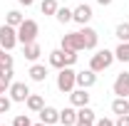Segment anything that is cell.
I'll return each mask as SVG.
<instances>
[{
  "mask_svg": "<svg viewBox=\"0 0 129 126\" xmlns=\"http://www.w3.org/2000/svg\"><path fill=\"white\" fill-rule=\"evenodd\" d=\"M112 62H114V52H112V49H107V47H104V49H97L94 54H92V59H89V69L99 74V72L109 69Z\"/></svg>",
  "mask_w": 129,
  "mask_h": 126,
  "instance_id": "1",
  "label": "cell"
},
{
  "mask_svg": "<svg viewBox=\"0 0 129 126\" xmlns=\"http://www.w3.org/2000/svg\"><path fill=\"white\" fill-rule=\"evenodd\" d=\"M75 87H77V72L72 67H62L60 74H57V89L62 94H70Z\"/></svg>",
  "mask_w": 129,
  "mask_h": 126,
  "instance_id": "2",
  "label": "cell"
},
{
  "mask_svg": "<svg viewBox=\"0 0 129 126\" xmlns=\"http://www.w3.org/2000/svg\"><path fill=\"white\" fill-rule=\"evenodd\" d=\"M37 32H40V25H37L35 20H22V25L17 27V42H20V45L35 42V40H37Z\"/></svg>",
  "mask_w": 129,
  "mask_h": 126,
  "instance_id": "3",
  "label": "cell"
},
{
  "mask_svg": "<svg viewBox=\"0 0 129 126\" xmlns=\"http://www.w3.org/2000/svg\"><path fill=\"white\" fill-rule=\"evenodd\" d=\"M15 45H20V42H17V27H10V25H0V47L10 52V49L15 47Z\"/></svg>",
  "mask_w": 129,
  "mask_h": 126,
  "instance_id": "4",
  "label": "cell"
},
{
  "mask_svg": "<svg viewBox=\"0 0 129 126\" xmlns=\"http://www.w3.org/2000/svg\"><path fill=\"white\" fill-rule=\"evenodd\" d=\"M8 92H10V99H13V101L25 104V99L30 96V87H27L25 82H13V84L8 87Z\"/></svg>",
  "mask_w": 129,
  "mask_h": 126,
  "instance_id": "5",
  "label": "cell"
},
{
  "mask_svg": "<svg viewBox=\"0 0 129 126\" xmlns=\"http://www.w3.org/2000/svg\"><path fill=\"white\" fill-rule=\"evenodd\" d=\"M60 47H62V49H72V52H82V49H84V45H82L80 30H77V32H67V35H62Z\"/></svg>",
  "mask_w": 129,
  "mask_h": 126,
  "instance_id": "6",
  "label": "cell"
},
{
  "mask_svg": "<svg viewBox=\"0 0 129 126\" xmlns=\"http://www.w3.org/2000/svg\"><path fill=\"white\" fill-rule=\"evenodd\" d=\"M94 121H97V114H94V109L89 104L77 109V121H75V126H94Z\"/></svg>",
  "mask_w": 129,
  "mask_h": 126,
  "instance_id": "7",
  "label": "cell"
},
{
  "mask_svg": "<svg viewBox=\"0 0 129 126\" xmlns=\"http://www.w3.org/2000/svg\"><path fill=\"white\" fill-rule=\"evenodd\" d=\"M80 37H82V45H84V49H94V47H97V42H99V35H97V30L87 27V25H82Z\"/></svg>",
  "mask_w": 129,
  "mask_h": 126,
  "instance_id": "8",
  "label": "cell"
},
{
  "mask_svg": "<svg viewBox=\"0 0 129 126\" xmlns=\"http://www.w3.org/2000/svg\"><path fill=\"white\" fill-rule=\"evenodd\" d=\"M112 92L117 96H129V72H122V74H117L112 84Z\"/></svg>",
  "mask_w": 129,
  "mask_h": 126,
  "instance_id": "9",
  "label": "cell"
},
{
  "mask_svg": "<svg viewBox=\"0 0 129 126\" xmlns=\"http://www.w3.org/2000/svg\"><path fill=\"white\" fill-rule=\"evenodd\" d=\"M70 104H72L75 109H80V106H87V104H89V94H87V89H80V87H75V89L70 92Z\"/></svg>",
  "mask_w": 129,
  "mask_h": 126,
  "instance_id": "10",
  "label": "cell"
},
{
  "mask_svg": "<svg viewBox=\"0 0 129 126\" xmlns=\"http://www.w3.org/2000/svg\"><path fill=\"white\" fill-rule=\"evenodd\" d=\"M72 20H75L77 25H87V22L92 20V8H89V5H84V3L77 5V8L72 10Z\"/></svg>",
  "mask_w": 129,
  "mask_h": 126,
  "instance_id": "11",
  "label": "cell"
},
{
  "mask_svg": "<svg viewBox=\"0 0 129 126\" xmlns=\"http://www.w3.org/2000/svg\"><path fill=\"white\" fill-rule=\"evenodd\" d=\"M40 121L42 124H47V126H55V124H60V111L55 109V106H42V111H40Z\"/></svg>",
  "mask_w": 129,
  "mask_h": 126,
  "instance_id": "12",
  "label": "cell"
},
{
  "mask_svg": "<svg viewBox=\"0 0 129 126\" xmlns=\"http://www.w3.org/2000/svg\"><path fill=\"white\" fill-rule=\"evenodd\" d=\"M97 84V72L92 69H84V72H77V87L80 89H89Z\"/></svg>",
  "mask_w": 129,
  "mask_h": 126,
  "instance_id": "13",
  "label": "cell"
},
{
  "mask_svg": "<svg viewBox=\"0 0 129 126\" xmlns=\"http://www.w3.org/2000/svg\"><path fill=\"white\" fill-rule=\"evenodd\" d=\"M22 54H25V59L37 62V59H40V54H42V47L37 45V40H35V42H27V45H22Z\"/></svg>",
  "mask_w": 129,
  "mask_h": 126,
  "instance_id": "14",
  "label": "cell"
},
{
  "mask_svg": "<svg viewBox=\"0 0 129 126\" xmlns=\"http://www.w3.org/2000/svg\"><path fill=\"white\" fill-rule=\"evenodd\" d=\"M75 121H77V109L75 106H64L60 111V124L62 126H75Z\"/></svg>",
  "mask_w": 129,
  "mask_h": 126,
  "instance_id": "15",
  "label": "cell"
},
{
  "mask_svg": "<svg viewBox=\"0 0 129 126\" xmlns=\"http://www.w3.org/2000/svg\"><path fill=\"white\" fill-rule=\"evenodd\" d=\"M27 74H30V79L32 82H45V79H47V67H45V64H32L30 69H27Z\"/></svg>",
  "mask_w": 129,
  "mask_h": 126,
  "instance_id": "16",
  "label": "cell"
},
{
  "mask_svg": "<svg viewBox=\"0 0 129 126\" xmlns=\"http://www.w3.org/2000/svg\"><path fill=\"white\" fill-rule=\"evenodd\" d=\"M112 111L117 114V116L129 114V99H127V96H117V99L112 101Z\"/></svg>",
  "mask_w": 129,
  "mask_h": 126,
  "instance_id": "17",
  "label": "cell"
},
{
  "mask_svg": "<svg viewBox=\"0 0 129 126\" xmlns=\"http://www.w3.org/2000/svg\"><path fill=\"white\" fill-rule=\"evenodd\" d=\"M50 67H55V69H62V67H67L64 64V49H52L50 52Z\"/></svg>",
  "mask_w": 129,
  "mask_h": 126,
  "instance_id": "18",
  "label": "cell"
},
{
  "mask_svg": "<svg viewBox=\"0 0 129 126\" xmlns=\"http://www.w3.org/2000/svg\"><path fill=\"white\" fill-rule=\"evenodd\" d=\"M25 104H27V109H30V111L40 114V111H42V106H45V99H42L40 94H30L27 99H25Z\"/></svg>",
  "mask_w": 129,
  "mask_h": 126,
  "instance_id": "19",
  "label": "cell"
},
{
  "mask_svg": "<svg viewBox=\"0 0 129 126\" xmlns=\"http://www.w3.org/2000/svg\"><path fill=\"white\" fill-rule=\"evenodd\" d=\"M22 20H25V17H22L20 10H10L8 17H5V25H10V27H20V25H22Z\"/></svg>",
  "mask_w": 129,
  "mask_h": 126,
  "instance_id": "20",
  "label": "cell"
},
{
  "mask_svg": "<svg viewBox=\"0 0 129 126\" xmlns=\"http://www.w3.org/2000/svg\"><path fill=\"white\" fill-rule=\"evenodd\" d=\"M114 59H119V62H129V42H119V47L114 49Z\"/></svg>",
  "mask_w": 129,
  "mask_h": 126,
  "instance_id": "21",
  "label": "cell"
},
{
  "mask_svg": "<svg viewBox=\"0 0 129 126\" xmlns=\"http://www.w3.org/2000/svg\"><path fill=\"white\" fill-rule=\"evenodd\" d=\"M114 35H117L119 42H129V22H119L117 30H114Z\"/></svg>",
  "mask_w": 129,
  "mask_h": 126,
  "instance_id": "22",
  "label": "cell"
},
{
  "mask_svg": "<svg viewBox=\"0 0 129 126\" xmlns=\"http://www.w3.org/2000/svg\"><path fill=\"white\" fill-rule=\"evenodd\" d=\"M57 8H60V5H57V0H42V3H40L42 15H55V13H57Z\"/></svg>",
  "mask_w": 129,
  "mask_h": 126,
  "instance_id": "23",
  "label": "cell"
},
{
  "mask_svg": "<svg viewBox=\"0 0 129 126\" xmlns=\"http://www.w3.org/2000/svg\"><path fill=\"white\" fill-rule=\"evenodd\" d=\"M0 82L5 84V87H10L15 79H13V67H0Z\"/></svg>",
  "mask_w": 129,
  "mask_h": 126,
  "instance_id": "24",
  "label": "cell"
},
{
  "mask_svg": "<svg viewBox=\"0 0 129 126\" xmlns=\"http://www.w3.org/2000/svg\"><path fill=\"white\" fill-rule=\"evenodd\" d=\"M55 17H57V22H70L72 20V10L70 8H57V13H55Z\"/></svg>",
  "mask_w": 129,
  "mask_h": 126,
  "instance_id": "25",
  "label": "cell"
},
{
  "mask_svg": "<svg viewBox=\"0 0 129 126\" xmlns=\"http://www.w3.org/2000/svg\"><path fill=\"white\" fill-rule=\"evenodd\" d=\"M15 59H13V54H8V49L0 47V67H13Z\"/></svg>",
  "mask_w": 129,
  "mask_h": 126,
  "instance_id": "26",
  "label": "cell"
},
{
  "mask_svg": "<svg viewBox=\"0 0 129 126\" xmlns=\"http://www.w3.org/2000/svg\"><path fill=\"white\" fill-rule=\"evenodd\" d=\"M13 126H32V121H30L27 114H17L15 119H13Z\"/></svg>",
  "mask_w": 129,
  "mask_h": 126,
  "instance_id": "27",
  "label": "cell"
},
{
  "mask_svg": "<svg viewBox=\"0 0 129 126\" xmlns=\"http://www.w3.org/2000/svg\"><path fill=\"white\" fill-rule=\"evenodd\" d=\"M10 106H13V99H10V96H5V94H0V114H8Z\"/></svg>",
  "mask_w": 129,
  "mask_h": 126,
  "instance_id": "28",
  "label": "cell"
},
{
  "mask_svg": "<svg viewBox=\"0 0 129 126\" xmlns=\"http://www.w3.org/2000/svg\"><path fill=\"white\" fill-rule=\"evenodd\" d=\"M75 62H77V52H72V49H64V64H67V67H72Z\"/></svg>",
  "mask_w": 129,
  "mask_h": 126,
  "instance_id": "29",
  "label": "cell"
},
{
  "mask_svg": "<svg viewBox=\"0 0 129 126\" xmlns=\"http://www.w3.org/2000/svg\"><path fill=\"white\" fill-rule=\"evenodd\" d=\"M114 126H129V116L124 114V116H119L117 121H114Z\"/></svg>",
  "mask_w": 129,
  "mask_h": 126,
  "instance_id": "30",
  "label": "cell"
},
{
  "mask_svg": "<svg viewBox=\"0 0 129 126\" xmlns=\"http://www.w3.org/2000/svg\"><path fill=\"white\" fill-rule=\"evenodd\" d=\"M94 126H114V121H112V119H97Z\"/></svg>",
  "mask_w": 129,
  "mask_h": 126,
  "instance_id": "31",
  "label": "cell"
},
{
  "mask_svg": "<svg viewBox=\"0 0 129 126\" xmlns=\"http://www.w3.org/2000/svg\"><path fill=\"white\" fill-rule=\"evenodd\" d=\"M17 3H20V5H25V8H30V5L35 3V0H17Z\"/></svg>",
  "mask_w": 129,
  "mask_h": 126,
  "instance_id": "32",
  "label": "cell"
},
{
  "mask_svg": "<svg viewBox=\"0 0 129 126\" xmlns=\"http://www.w3.org/2000/svg\"><path fill=\"white\" fill-rule=\"evenodd\" d=\"M97 3H99V5H112L114 0H97Z\"/></svg>",
  "mask_w": 129,
  "mask_h": 126,
  "instance_id": "33",
  "label": "cell"
},
{
  "mask_svg": "<svg viewBox=\"0 0 129 126\" xmlns=\"http://www.w3.org/2000/svg\"><path fill=\"white\" fill-rule=\"evenodd\" d=\"M5 89H8V87H5V84L0 82V94H5Z\"/></svg>",
  "mask_w": 129,
  "mask_h": 126,
  "instance_id": "34",
  "label": "cell"
},
{
  "mask_svg": "<svg viewBox=\"0 0 129 126\" xmlns=\"http://www.w3.org/2000/svg\"><path fill=\"white\" fill-rule=\"evenodd\" d=\"M32 126H47V124H42V121H40V124H32Z\"/></svg>",
  "mask_w": 129,
  "mask_h": 126,
  "instance_id": "35",
  "label": "cell"
},
{
  "mask_svg": "<svg viewBox=\"0 0 129 126\" xmlns=\"http://www.w3.org/2000/svg\"><path fill=\"white\" fill-rule=\"evenodd\" d=\"M55 126H62V124H55Z\"/></svg>",
  "mask_w": 129,
  "mask_h": 126,
  "instance_id": "36",
  "label": "cell"
},
{
  "mask_svg": "<svg viewBox=\"0 0 129 126\" xmlns=\"http://www.w3.org/2000/svg\"><path fill=\"white\" fill-rule=\"evenodd\" d=\"M127 116H129V114H127Z\"/></svg>",
  "mask_w": 129,
  "mask_h": 126,
  "instance_id": "37",
  "label": "cell"
},
{
  "mask_svg": "<svg viewBox=\"0 0 129 126\" xmlns=\"http://www.w3.org/2000/svg\"><path fill=\"white\" fill-rule=\"evenodd\" d=\"M127 99H129V96H127Z\"/></svg>",
  "mask_w": 129,
  "mask_h": 126,
  "instance_id": "38",
  "label": "cell"
}]
</instances>
